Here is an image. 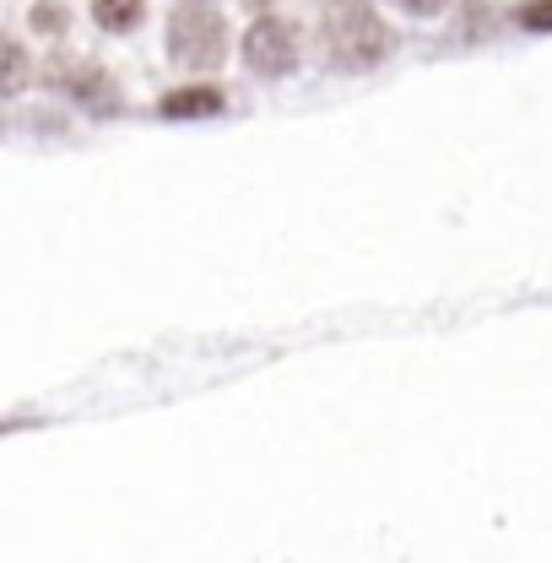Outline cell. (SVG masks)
I'll return each instance as SVG.
<instances>
[{"label":"cell","mask_w":552,"mask_h":563,"mask_svg":"<svg viewBox=\"0 0 552 563\" xmlns=\"http://www.w3.org/2000/svg\"><path fill=\"white\" fill-rule=\"evenodd\" d=\"M92 22L103 33H136L146 22V0H92Z\"/></svg>","instance_id":"8992f818"},{"label":"cell","mask_w":552,"mask_h":563,"mask_svg":"<svg viewBox=\"0 0 552 563\" xmlns=\"http://www.w3.org/2000/svg\"><path fill=\"white\" fill-rule=\"evenodd\" d=\"M244 66L255 76H287L298 66V27L281 16H261L244 33Z\"/></svg>","instance_id":"3957f363"},{"label":"cell","mask_w":552,"mask_h":563,"mask_svg":"<svg viewBox=\"0 0 552 563\" xmlns=\"http://www.w3.org/2000/svg\"><path fill=\"white\" fill-rule=\"evenodd\" d=\"M222 55H228V22H222V11H211V5H179L168 16V60H179V66H190V70H211V66H222Z\"/></svg>","instance_id":"7a4b0ae2"},{"label":"cell","mask_w":552,"mask_h":563,"mask_svg":"<svg viewBox=\"0 0 552 563\" xmlns=\"http://www.w3.org/2000/svg\"><path fill=\"white\" fill-rule=\"evenodd\" d=\"M515 22L531 27V33H552V0H526V5L515 11Z\"/></svg>","instance_id":"ba28073f"},{"label":"cell","mask_w":552,"mask_h":563,"mask_svg":"<svg viewBox=\"0 0 552 563\" xmlns=\"http://www.w3.org/2000/svg\"><path fill=\"white\" fill-rule=\"evenodd\" d=\"M228 109V92L222 87H174V92H163L157 98V114L163 120H207V114H222Z\"/></svg>","instance_id":"5b68a950"},{"label":"cell","mask_w":552,"mask_h":563,"mask_svg":"<svg viewBox=\"0 0 552 563\" xmlns=\"http://www.w3.org/2000/svg\"><path fill=\"white\" fill-rule=\"evenodd\" d=\"M396 5H407L412 16H439V11H444L450 0H396Z\"/></svg>","instance_id":"30bf717a"},{"label":"cell","mask_w":552,"mask_h":563,"mask_svg":"<svg viewBox=\"0 0 552 563\" xmlns=\"http://www.w3.org/2000/svg\"><path fill=\"white\" fill-rule=\"evenodd\" d=\"M27 22H33V33H44V38H60V33L70 27L66 0H38V5L27 11Z\"/></svg>","instance_id":"52a82bcc"},{"label":"cell","mask_w":552,"mask_h":563,"mask_svg":"<svg viewBox=\"0 0 552 563\" xmlns=\"http://www.w3.org/2000/svg\"><path fill=\"white\" fill-rule=\"evenodd\" d=\"M320 38H325V55L336 70H374L396 49V33L379 22V11L368 0H325Z\"/></svg>","instance_id":"6da1fadb"},{"label":"cell","mask_w":552,"mask_h":563,"mask_svg":"<svg viewBox=\"0 0 552 563\" xmlns=\"http://www.w3.org/2000/svg\"><path fill=\"white\" fill-rule=\"evenodd\" d=\"M44 81L55 87V92H66L70 103H103V109H114V81L103 76L98 60H76V55H60V60H44Z\"/></svg>","instance_id":"277c9868"},{"label":"cell","mask_w":552,"mask_h":563,"mask_svg":"<svg viewBox=\"0 0 552 563\" xmlns=\"http://www.w3.org/2000/svg\"><path fill=\"white\" fill-rule=\"evenodd\" d=\"M22 81H27V55H22V44L11 38V44H5V92H16Z\"/></svg>","instance_id":"9c48e42d"}]
</instances>
